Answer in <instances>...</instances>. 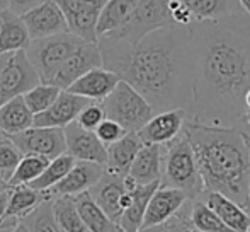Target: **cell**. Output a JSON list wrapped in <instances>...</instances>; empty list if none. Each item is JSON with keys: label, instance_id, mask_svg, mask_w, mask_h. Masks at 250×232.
<instances>
[{"label": "cell", "instance_id": "3957f363", "mask_svg": "<svg viewBox=\"0 0 250 232\" xmlns=\"http://www.w3.org/2000/svg\"><path fill=\"white\" fill-rule=\"evenodd\" d=\"M184 133L194 150L204 191H218L250 212V128L209 126L188 119Z\"/></svg>", "mask_w": 250, "mask_h": 232}, {"label": "cell", "instance_id": "d6986e66", "mask_svg": "<svg viewBox=\"0 0 250 232\" xmlns=\"http://www.w3.org/2000/svg\"><path fill=\"white\" fill-rule=\"evenodd\" d=\"M126 188L129 191V203L123 210L121 217L118 220V227L121 232H138L142 229L145 210L148 205L150 196L155 189L160 186V183H151V185H136L131 178L126 176Z\"/></svg>", "mask_w": 250, "mask_h": 232}, {"label": "cell", "instance_id": "4fadbf2b", "mask_svg": "<svg viewBox=\"0 0 250 232\" xmlns=\"http://www.w3.org/2000/svg\"><path fill=\"white\" fill-rule=\"evenodd\" d=\"M189 118H191V113L184 108L153 113V116L136 133L143 143L164 145L181 135Z\"/></svg>", "mask_w": 250, "mask_h": 232}, {"label": "cell", "instance_id": "9c48e42d", "mask_svg": "<svg viewBox=\"0 0 250 232\" xmlns=\"http://www.w3.org/2000/svg\"><path fill=\"white\" fill-rule=\"evenodd\" d=\"M60 7L72 34L83 41H97L96 26L105 0H53Z\"/></svg>", "mask_w": 250, "mask_h": 232}, {"label": "cell", "instance_id": "c3c4849f", "mask_svg": "<svg viewBox=\"0 0 250 232\" xmlns=\"http://www.w3.org/2000/svg\"><path fill=\"white\" fill-rule=\"evenodd\" d=\"M247 195H249V207H250V183H249V193Z\"/></svg>", "mask_w": 250, "mask_h": 232}, {"label": "cell", "instance_id": "7a4b0ae2", "mask_svg": "<svg viewBox=\"0 0 250 232\" xmlns=\"http://www.w3.org/2000/svg\"><path fill=\"white\" fill-rule=\"evenodd\" d=\"M102 67L138 91L153 113L184 108L191 113L194 97V51L189 27L151 31L135 45L97 38Z\"/></svg>", "mask_w": 250, "mask_h": 232}, {"label": "cell", "instance_id": "ab89813d", "mask_svg": "<svg viewBox=\"0 0 250 232\" xmlns=\"http://www.w3.org/2000/svg\"><path fill=\"white\" fill-rule=\"evenodd\" d=\"M41 2H44V0H9V10L17 16H22L24 12L40 5Z\"/></svg>", "mask_w": 250, "mask_h": 232}, {"label": "cell", "instance_id": "d4e9b609", "mask_svg": "<svg viewBox=\"0 0 250 232\" xmlns=\"http://www.w3.org/2000/svg\"><path fill=\"white\" fill-rule=\"evenodd\" d=\"M34 123V115L26 106L22 96L0 104V133L3 137H12L24 130L31 128Z\"/></svg>", "mask_w": 250, "mask_h": 232}, {"label": "cell", "instance_id": "74e56055", "mask_svg": "<svg viewBox=\"0 0 250 232\" xmlns=\"http://www.w3.org/2000/svg\"><path fill=\"white\" fill-rule=\"evenodd\" d=\"M104 119H105V113H104V108H102V104L101 103H89L79 113L75 123L82 126V128L94 132V130H96L97 126L104 121Z\"/></svg>", "mask_w": 250, "mask_h": 232}, {"label": "cell", "instance_id": "7c38bea8", "mask_svg": "<svg viewBox=\"0 0 250 232\" xmlns=\"http://www.w3.org/2000/svg\"><path fill=\"white\" fill-rule=\"evenodd\" d=\"M126 176L111 173L104 169L99 181L89 189L92 200L105 212V215L118 224L123 210L129 203V191L126 188Z\"/></svg>", "mask_w": 250, "mask_h": 232}, {"label": "cell", "instance_id": "60d3db41", "mask_svg": "<svg viewBox=\"0 0 250 232\" xmlns=\"http://www.w3.org/2000/svg\"><path fill=\"white\" fill-rule=\"evenodd\" d=\"M10 189V188H9ZM9 189L7 191L0 193V220H2L3 213H5V207H7V198H9Z\"/></svg>", "mask_w": 250, "mask_h": 232}, {"label": "cell", "instance_id": "681fc988", "mask_svg": "<svg viewBox=\"0 0 250 232\" xmlns=\"http://www.w3.org/2000/svg\"><path fill=\"white\" fill-rule=\"evenodd\" d=\"M249 159H250V140H249Z\"/></svg>", "mask_w": 250, "mask_h": 232}, {"label": "cell", "instance_id": "b9f144b4", "mask_svg": "<svg viewBox=\"0 0 250 232\" xmlns=\"http://www.w3.org/2000/svg\"><path fill=\"white\" fill-rule=\"evenodd\" d=\"M238 3H240V9L244 10L247 16H250V0H238Z\"/></svg>", "mask_w": 250, "mask_h": 232}, {"label": "cell", "instance_id": "8992f818", "mask_svg": "<svg viewBox=\"0 0 250 232\" xmlns=\"http://www.w3.org/2000/svg\"><path fill=\"white\" fill-rule=\"evenodd\" d=\"M82 41L83 40H80L70 31H65L53 36L40 38V40H31L24 51L36 69L41 82H48L55 70L80 46Z\"/></svg>", "mask_w": 250, "mask_h": 232}, {"label": "cell", "instance_id": "8d00e7d4", "mask_svg": "<svg viewBox=\"0 0 250 232\" xmlns=\"http://www.w3.org/2000/svg\"><path fill=\"white\" fill-rule=\"evenodd\" d=\"M189 209H191V200H188V203L167 222L148 227V229H142L138 232H192L191 220H189Z\"/></svg>", "mask_w": 250, "mask_h": 232}, {"label": "cell", "instance_id": "44dd1931", "mask_svg": "<svg viewBox=\"0 0 250 232\" xmlns=\"http://www.w3.org/2000/svg\"><path fill=\"white\" fill-rule=\"evenodd\" d=\"M119 80L121 79L114 72L104 69V67H97V69H92L87 73H83L80 79H77L65 91H70L72 94L82 96L89 101H94V103H101L112 93V89Z\"/></svg>", "mask_w": 250, "mask_h": 232}, {"label": "cell", "instance_id": "ac0fdd59", "mask_svg": "<svg viewBox=\"0 0 250 232\" xmlns=\"http://www.w3.org/2000/svg\"><path fill=\"white\" fill-rule=\"evenodd\" d=\"M188 200L189 198L186 196V193L181 191V189L160 185L148 200L145 217H143L142 222V229H148V227H155L167 222L188 203Z\"/></svg>", "mask_w": 250, "mask_h": 232}, {"label": "cell", "instance_id": "816d5d0a", "mask_svg": "<svg viewBox=\"0 0 250 232\" xmlns=\"http://www.w3.org/2000/svg\"><path fill=\"white\" fill-rule=\"evenodd\" d=\"M0 232H10V231H2V229H0Z\"/></svg>", "mask_w": 250, "mask_h": 232}, {"label": "cell", "instance_id": "9a60e30c", "mask_svg": "<svg viewBox=\"0 0 250 232\" xmlns=\"http://www.w3.org/2000/svg\"><path fill=\"white\" fill-rule=\"evenodd\" d=\"M21 19H22L31 40H40V38L68 31L62 10L53 0H44L40 5L33 7L31 10L24 12Z\"/></svg>", "mask_w": 250, "mask_h": 232}, {"label": "cell", "instance_id": "f546056e", "mask_svg": "<svg viewBox=\"0 0 250 232\" xmlns=\"http://www.w3.org/2000/svg\"><path fill=\"white\" fill-rule=\"evenodd\" d=\"M51 209L55 220L62 232H89L82 222L73 196H58L51 200Z\"/></svg>", "mask_w": 250, "mask_h": 232}, {"label": "cell", "instance_id": "f6af8a7d", "mask_svg": "<svg viewBox=\"0 0 250 232\" xmlns=\"http://www.w3.org/2000/svg\"><path fill=\"white\" fill-rule=\"evenodd\" d=\"M10 186H9V183L5 181V179L2 178V176H0V193L2 191H7V189H9Z\"/></svg>", "mask_w": 250, "mask_h": 232}, {"label": "cell", "instance_id": "4dcf8cb0", "mask_svg": "<svg viewBox=\"0 0 250 232\" xmlns=\"http://www.w3.org/2000/svg\"><path fill=\"white\" fill-rule=\"evenodd\" d=\"M75 164V159L70 156L68 152L60 154L58 157L51 159L48 162V166L44 167V171L34 179L33 183H29L27 186H31L33 189H38V191H44V189L51 188L53 185H56L58 181H62L63 178L66 176L70 169Z\"/></svg>", "mask_w": 250, "mask_h": 232}, {"label": "cell", "instance_id": "52a82bcc", "mask_svg": "<svg viewBox=\"0 0 250 232\" xmlns=\"http://www.w3.org/2000/svg\"><path fill=\"white\" fill-rule=\"evenodd\" d=\"M170 26L175 24L172 21L167 0H138L125 26L105 34V38H114V40H123L129 45H135L151 31Z\"/></svg>", "mask_w": 250, "mask_h": 232}, {"label": "cell", "instance_id": "ba28073f", "mask_svg": "<svg viewBox=\"0 0 250 232\" xmlns=\"http://www.w3.org/2000/svg\"><path fill=\"white\" fill-rule=\"evenodd\" d=\"M41 82L36 69L29 62L26 51L19 50L2 55L0 63V103L22 96Z\"/></svg>", "mask_w": 250, "mask_h": 232}, {"label": "cell", "instance_id": "484cf974", "mask_svg": "<svg viewBox=\"0 0 250 232\" xmlns=\"http://www.w3.org/2000/svg\"><path fill=\"white\" fill-rule=\"evenodd\" d=\"M29 43V33H27L21 16L5 10L0 16V55L26 50Z\"/></svg>", "mask_w": 250, "mask_h": 232}, {"label": "cell", "instance_id": "db71d44e", "mask_svg": "<svg viewBox=\"0 0 250 232\" xmlns=\"http://www.w3.org/2000/svg\"><path fill=\"white\" fill-rule=\"evenodd\" d=\"M192 232H198V231H194V229H192Z\"/></svg>", "mask_w": 250, "mask_h": 232}, {"label": "cell", "instance_id": "8fae6325", "mask_svg": "<svg viewBox=\"0 0 250 232\" xmlns=\"http://www.w3.org/2000/svg\"><path fill=\"white\" fill-rule=\"evenodd\" d=\"M97 67H102L97 41H82L80 46L55 70L48 84H53L58 89L65 91L77 79H80L83 73H87L92 69H97Z\"/></svg>", "mask_w": 250, "mask_h": 232}, {"label": "cell", "instance_id": "ffe728a7", "mask_svg": "<svg viewBox=\"0 0 250 232\" xmlns=\"http://www.w3.org/2000/svg\"><path fill=\"white\" fill-rule=\"evenodd\" d=\"M44 200L43 191L33 189L31 186H16L9 189L5 213L0 220V229L12 231L19 222H22L38 205Z\"/></svg>", "mask_w": 250, "mask_h": 232}, {"label": "cell", "instance_id": "30bf717a", "mask_svg": "<svg viewBox=\"0 0 250 232\" xmlns=\"http://www.w3.org/2000/svg\"><path fill=\"white\" fill-rule=\"evenodd\" d=\"M14 145L17 147L22 156L34 154L43 156L46 159H55L60 154L66 152L65 133L63 128H41V126H31L17 135L7 137Z\"/></svg>", "mask_w": 250, "mask_h": 232}, {"label": "cell", "instance_id": "bcb514c9", "mask_svg": "<svg viewBox=\"0 0 250 232\" xmlns=\"http://www.w3.org/2000/svg\"><path fill=\"white\" fill-rule=\"evenodd\" d=\"M245 108L250 110V89L247 91V94H245Z\"/></svg>", "mask_w": 250, "mask_h": 232}, {"label": "cell", "instance_id": "cb8c5ba5", "mask_svg": "<svg viewBox=\"0 0 250 232\" xmlns=\"http://www.w3.org/2000/svg\"><path fill=\"white\" fill-rule=\"evenodd\" d=\"M143 147V142L140 140L136 132H128L123 139L116 140L114 143L105 147L107 150V159H105V169L111 173L126 176L129 171V166L135 161L138 150Z\"/></svg>", "mask_w": 250, "mask_h": 232}, {"label": "cell", "instance_id": "1f68e13d", "mask_svg": "<svg viewBox=\"0 0 250 232\" xmlns=\"http://www.w3.org/2000/svg\"><path fill=\"white\" fill-rule=\"evenodd\" d=\"M189 220H191L192 229L198 232H233L221 222L220 217H218L201 198L191 200Z\"/></svg>", "mask_w": 250, "mask_h": 232}, {"label": "cell", "instance_id": "f5cc1de1", "mask_svg": "<svg viewBox=\"0 0 250 232\" xmlns=\"http://www.w3.org/2000/svg\"><path fill=\"white\" fill-rule=\"evenodd\" d=\"M2 137H3V135H2V133H0V139H2Z\"/></svg>", "mask_w": 250, "mask_h": 232}, {"label": "cell", "instance_id": "ee69618b", "mask_svg": "<svg viewBox=\"0 0 250 232\" xmlns=\"http://www.w3.org/2000/svg\"><path fill=\"white\" fill-rule=\"evenodd\" d=\"M5 10H9V0H0V16H2Z\"/></svg>", "mask_w": 250, "mask_h": 232}, {"label": "cell", "instance_id": "f1b7e54d", "mask_svg": "<svg viewBox=\"0 0 250 232\" xmlns=\"http://www.w3.org/2000/svg\"><path fill=\"white\" fill-rule=\"evenodd\" d=\"M73 202L79 210L82 222L85 224L89 232H121L118 224L112 222L105 212L92 200L89 191H83L80 195L73 196Z\"/></svg>", "mask_w": 250, "mask_h": 232}, {"label": "cell", "instance_id": "7dc6e473", "mask_svg": "<svg viewBox=\"0 0 250 232\" xmlns=\"http://www.w3.org/2000/svg\"><path fill=\"white\" fill-rule=\"evenodd\" d=\"M245 123H247L250 128V110H247V113H245Z\"/></svg>", "mask_w": 250, "mask_h": 232}, {"label": "cell", "instance_id": "603a6c76", "mask_svg": "<svg viewBox=\"0 0 250 232\" xmlns=\"http://www.w3.org/2000/svg\"><path fill=\"white\" fill-rule=\"evenodd\" d=\"M162 162H164V145L143 143V147L138 150L126 176L131 178L136 185L160 183Z\"/></svg>", "mask_w": 250, "mask_h": 232}, {"label": "cell", "instance_id": "7bdbcfd3", "mask_svg": "<svg viewBox=\"0 0 250 232\" xmlns=\"http://www.w3.org/2000/svg\"><path fill=\"white\" fill-rule=\"evenodd\" d=\"M10 232H29V229H27V227L24 226L22 222H19V224H17V226L14 227V229L10 231Z\"/></svg>", "mask_w": 250, "mask_h": 232}, {"label": "cell", "instance_id": "d590c367", "mask_svg": "<svg viewBox=\"0 0 250 232\" xmlns=\"http://www.w3.org/2000/svg\"><path fill=\"white\" fill-rule=\"evenodd\" d=\"M22 154L17 150V147L10 142L7 137L0 139V176L9 183L10 176L14 174L17 164H19Z\"/></svg>", "mask_w": 250, "mask_h": 232}, {"label": "cell", "instance_id": "d6a6232c", "mask_svg": "<svg viewBox=\"0 0 250 232\" xmlns=\"http://www.w3.org/2000/svg\"><path fill=\"white\" fill-rule=\"evenodd\" d=\"M50 159L43 156H34V154H26V156L21 157L19 164H17L14 174L9 179L10 188H16V186H24L33 183L41 173L44 171V167L48 166Z\"/></svg>", "mask_w": 250, "mask_h": 232}, {"label": "cell", "instance_id": "4316f807", "mask_svg": "<svg viewBox=\"0 0 250 232\" xmlns=\"http://www.w3.org/2000/svg\"><path fill=\"white\" fill-rule=\"evenodd\" d=\"M138 0H105L102 5L99 19H97L96 34L97 38L105 36L112 31L125 26L126 21L133 14Z\"/></svg>", "mask_w": 250, "mask_h": 232}, {"label": "cell", "instance_id": "f35d334b", "mask_svg": "<svg viewBox=\"0 0 250 232\" xmlns=\"http://www.w3.org/2000/svg\"><path fill=\"white\" fill-rule=\"evenodd\" d=\"M94 133H96L97 139H99L101 142L104 143L105 147H107V145H111V143H114L116 140L123 139V137H125L128 132H126V130L123 128L119 123H116V121H112V119L105 118L104 121H102L101 125L97 126L96 130H94Z\"/></svg>", "mask_w": 250, "mask_h": 232}, {"label": "cell", "instance_id": "f907efd6", "mask_svg": "<svg viewBox=\"0 0 250 232\" xmlns=\"http://www.w3.org/2000/svg\"><path fill=\"white\" fill-rule=\"evenodd\" d=\"M0 63H2V55H0ZM0 104H2V103H0Z\"/></svg>", "mask_w": 250, "mask_h": 232}, {"label": "cell", "instance_id": "83f0119b", "mask_svg": "<svg viewBox=\"0 0 250 232\" xmlns=\"http://www.w3.org/2000/svg\"><path fill=\"white\" fill-rule=\"evenodd\" d=\"M179 2L191 12L194 23L221 19L244 12L238 0H179Z\"/></svg>", "mask_w": 250, "mask_h": 232}, {"label": "cell", "instance_id": "7402d4cb", "mask_svg": "<svg viewBox=\"0 0 250 232\" xmlns=\"http://www.w3.org/2000/svg\"><path fill=\"white\" fill-rule=\"evenodd\" d=\"M220 220L233 232H249L250 229V212L240 207L237 202L218 191H204L199 196Z\"/></svg>", "mask_w": 250, "mask_h": 232}, {"label": "cell", "instance_id": "2e32d148", "mask_svg": "<svg viewBox=\"0 0 250 232\" xmlns=\"http://www.w3.org/2000/svg\"><path fill=\"white\" fill-rule=\"evenodd\" d=\"M65 133L66 152L75 161H85V162H96L105 166L107 150L105 145L97 139V135L90 130L82 128L75 121L63 128Z\"/></svg>", "mask_w": 250, "mask_h": 232}, {"label": "cell", "instance_id": "836d02e7", "mask_svg": "<svg viewBox=\"0 0 250 232\" xmlns=\"http://www.w3.org/2000/svg\"><path fill=\"white\" fill-rule=\"evenodd\" d=\"M60 91L62 89H58V87L53 86V84L40 82L38 86H34L33 89L27 91L26 94H22V97L31 113L38 115V113H43L44 110H48V108L51 106L53 101L58 97Z\"/></svg>", "mask_w": 250, "mask_h": 232}, {"label": "cell", "instance_id": "6da1fadb", "mask_svg": "<svg viewBox=\"0 0 250 232\" xmlns=\"http://www.w3.org/2000/svg\"><path fill=\"white\" fill-rule=\"evenodd\" d=\"M194 51L191 121L209 126L245 123L250 89V16L245 12L189 26Z\"/></svg>", "mask_w": 250, "mask_h": 232}, {"label": "cell", "instance_id": "e0dca14e", "mask_svg": "<svg viewBox=\"0 0 250 232\" xmlns=\"http://www.w3.org/2000/svg\"><path fill=\"white\" fill-rule=\"evenodd\" d=\"M89 101L82 96L72 94L70 91H60L58 97L53 101V104L43 113L34 115L33 126H41V128H65L66 125L73 123L77 119L80 111L87 106Z\"/></svg>", "mask_w": 250, "mask_h": 232}, {"label": "cell", "instance_id": "277c9868", "mask_svg": "<svg viewBox=\"0 0 250 232\" xmlns=\"http://www.w3.org/2000/svg\"><path fill=\"white\" fill-rule=\"evenodd\" d=\"M160 185L181 189L189 200L199 198L204 193L198 161H196L194 150H192L184 130L172 142L164 143Z\"/></svg>", "mask_w": 250, "mask_h": 232}, {"label": "cell", "instance_id": "5b68a950", "mask_svg": "<svg viewBox=\"0 0 250 232\" xmlns=\"http://www.w3.org/2000/svg\"><path fill=\"white\" fill-rule=\"evenodd\" d=\"M101 104L105 118L119 123L126 132H138L153 116V110L145 97L125 80H119Z\"/></svg>", "mask_w": 250, "mask_h": 232}, {"label": "cell", "instance_id": "11a10c76", "mask_svg": "<svg viewBox=\"0 0 250 232\" xmlns=\"http://www.w3.org/2000/svg\"><path fill=\"white\" fill-rule=\"evenodd\" d=\"M249 232H250V229H249Z\"/></svg>", "mask_w": 250, "mask_h": 232}, {"label": "cell", "instance_id": "e575fe53", "mask_svg": "<svg viewBox=\"0 0 250 232\" xmlns=\"http://www.w3.org/2000/svg\"><path fill=\"white\" fill-rule=\"evenodd\" d=\"M22 224L29 229V232H62L53 215L51 200L46 198L22 220Z\"/></svg>", "mask_w": 250, "mask_h": 232}, {"label": "cell", "instance_id": "5bb4252c", "mask_svg": "<svg viewBox=\"0 0 250 232\" xmlns=\"http://www.w3.org/2000/svg\"><path fill=\"white\" fill-rule=\"evenodd\" d=\"M105 166L85 161H75L72 169L66 173L62 181L44 189L43 196L46 200L58 198V196H77L83 191H89L104 173Z\"/></svg>", "mask_w": 250, "mask_h": 232}]
</instances>
